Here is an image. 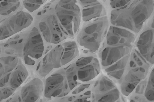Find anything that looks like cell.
Masks as SVG:
<instances>
[{
	"instance_id": "25",
	"label": "cell",
	"mask_w": 154,
	"mask_h": 102,
	"mask_svg": "<svg viewBox=\"0 0 154 102\" xmlns=\"http://www.w3.org/2000/svg\"><path fill=\"white\" fill-rule=\"evenodd\" d=\"M4 0H0V2L3 1Z\"/></svg>"
},
{
	"instance_id": "3",
	"label": "cell",
	"mask_w": 154,
	"mask_h": 102,
	"mask_svg": "<svg viewBox=\"0 0 154 102\" xmlns=\"http://www.w3.org/2000/svg\"><path fill=\"white\" fill-rule=\"evenodd\" d=\"M60 9L56 10L57 18L68 37L73 36L77 32L81 21V14L75 0L64 2Z\"/></svg>"
},
{
	"instance_id": "24",
	"label": "cell",
	"mask_w": 154,
	"mask_h": 102,
	"mask_svg": "<svg viewBox=\"0 0 154 102\" xmlns=\"http://www.w3.org/2000/svg\"><path fill=\"white\" fill-rule=\"evenodd\" d=\"M106 0H80L81 2L86 6H92L97 4H101L102 2H104Z\"/></svg>"
},
{
	"instance_id": "1",
	"label": "cell",
	"mask_w": 154,
	"mask_h": 102,
	"mask_svg": "<svg viewBox=\"0 0 154 102\" xmlns=\"http://www.w3.org/2000/svg\"><path fill=\"white\" fill-rule=\"evenodd\" d=\"M153 0H131L112 10L110 22L113 26L139 32L153 10Z\"/></svg>"
},
{
	"instance_id": "6",
	"label": "cell",
	"mask_w": 154,
	"mask_h": 102,
	"mask_svg": "<svg viewBox=\"0 0 154 102\" xmlns=\"http://www.w3.org/2000/svg\"><path fill=\"white\" fill-rule=\"evenodd\" d=\"M58 22L56 16L54 15L47 16L40 22V30L47 42L57 44L67 38Z\"/></svg>"
},
{
	"instance_id": "12",
	"label": "cell",
	"mask_w": 154,
	"mask_h": 102,
	"mask_svg": "<svg viewBox=\"0 0 154 102\" xmlns=\"http://www.w3.org/2000/svg\"><path fill=\"white\" fill-rule=\"evenodd\" d=\"M154 29L147 28L140 35L136 43L137 50L148 62L154 63Z\"/></svg>"
},
{
	"instance_id": "14",
	"label": "cell",
	"mask_w": 154,
	"mask_h": 102,
	"mask_svg": "<svg viewBox=\"0 0 154 102\" xmlns=\"http://www.w3.org/2000/svg\"><path fill=\"white\" fill-rule=\"evenodd\" d=\"M130 69L125 76L121 85L122 93L128 95L138 84L145 77L146 70L144 67H136Z\"/></svg>"
},
{
	"instance_id": "22",
	"label": "cell",
	"mask_w": 154,
	"mask_h": 102,
	"mask_svg": "<svg viewBox=\"0 0 154 102\" xmlns=\"http://www.w3.org/2000/svg\"><path fill=\"white\" fill-rule=\"evenodd\" d=\"M145 96L150 101L154 100V72L153 68L151 71L145 92Z\"/></svg>"
},
{
	"instance_id": "21",
	"label": "cell",
	"mask_w": 154,
	"mask_h": 102,
	"mask_svg": "<svg viewBox=\"0 0 154 102\" xmlns=\"http://www.w3.org/2000/svg\"><path fill=\"white\" fill-rule=\"evenodd\" d=\"M21 7L20 0H4L0 2V16H5L18 10Z\"/></svg>"
},
{
	"instance_id": "5",
	"label": "cell",
	"mask_w": 154,
	"mask_h": 102,
	"mask_svg": "<svg viewBox=\"0 0 154 102\" xmlns=\"http://www.w3.org/2000/svg\"><path fill=\"white\" fill-rule=\"evenodd\" d=\"M45 45L42 35L36 29L33 30L26 41L23 49L25 63L33 65L43 54Z\"/></svg>"
},
{
	"instance_id": "7",
	"label": "cell",
	"mask_w": 154,
	"mask_h": 102,
	"mask_svg": "<svg viewBox=\"0 0 154 102\" xmlns=\"http://www.w3.org/2000/svg\"><path fill=\"white\" fill-rule=\"evenodd\" d=\"M66 73L57 72L48 77L44 85V96L48 99L64 96L70 91Z\"/></svg>"
},
{
	"instance_id": "20",
	"label": "cell",
	"mask_w": 154,
	"mask_h": 102,
	"mask_svg": "<svg viewBox=\"0 0 154 102\" xmlns=\"http://www.w3.org/2000/svg\"><path fill=\"white\" fill-rule=\"evenodd\" d=\"M28 72L25 67L22 65L18 66L13 71L10 80V85L13 88L19 86L26 78Z\"/></svg>"
},
{
	"instance_id": "4",
	"label": "cell",
	"mask_w": 154,
	"mask_h": 102,
	"mask_svg": "<svg viewBox=\"0 0 154 102\" xmlns=\"http://www.w3.org/2000/svg\"><path fill=\"white\" fill-rule=\"evenodd\" d=\"M32 16L29 13L19 11L0 25V40L8 38L26 29L32 24Z\"/></svg>"
},
{
	"instance_id": "2",
	"label": "cell",
	"mask_w": 154,
	"mask_h": 102,
	"mask_svg": "<svg viewBox=\"0 0 154 102\" xmlns=\"http://www.w3.org/2000/svg\"><path fill=\"white\" fill-rule=\"evenodd\" d=\"M109 27V20L106 16L91 20L80 32L78 38L79 44L86 51L96 52L106 37Z\"/></svg>"
},
{
	"instance_id": "18",
	"label": "cell",
	"mask_w": 154,
	"mask_h": 102,
	"mask_svg": "<svg viewBox=\"0 0 154 102\" xmlns=\"http://www.w3.org/2000/svg\"><path fill=\"white\" fill-rule=\"evenodd\" d=\"M129 58V55L125 56L115 64L106 68L105 70L106 73L116 79H120L123 74Z\"/></svg>"
},
{
	"instance_id": "8",
	"label": "cell",
	"mask_w": 154,
	"mask_h": 102,
	"mask_svg": "<svg viewBox=\"0 0 154 102\" xmlns=\"http://www.w3.org/2000/svg\"><path fill=\"white\" fill-rule=\"evenodd\" d=\"M77 80L88 82L94 78L100 72V67L97 58L91 56L81 57L74 66Z\"/></svg>"
},
{
	"instance_id": "13",
	"label": "cell",
	"mask_w": 154,
	"mask_h": 102,
	"mask_svg": "<svg viewBox=\"0 0 154 102\" xmlns=\"http://www.w3.org/2000/svg\"><path fill=\"white\" fill-rule=\"evenodd\" d=\"M132 47L124 45L106 46L100 54L102 65L107 66L112 64L129 53Z\"/></svg>"
},
{
	"instance_id": "17",
	"label": "cell",
	"mask_w": 154,
	"mask_h": 102,
	"mask_svg": "<svg viewBox=\"0 0 154 102\" xmlns=\"http://www.w3.org/2000/svg\"><path fill=\"white\" fill-rule=\"evenodd\" d=\"M63 48L61 60L62 66L75 59L79 54L78 46L74 41H68L63 44Z\"/></svg>"
},
{
	"instance_id": "10",
	"label": "cell",
	"mask_w": 154,
	"mask_h": 102,
	"mask_svg": "<svg viewBox=\"0 0 154 102\" xmlns=\"http://www.w3.org/2000/svg\"><path fill=\"white\" fill-rule=\"evenodd\" d=\"M63 50V44L58 45L41 59L37 69L40 76L44 77L54 69L62 67L61 60Z\"/></svg>"
},
{
	"instance_id": "15",
	"label": "cell",
	"mask_w": 154,
	"mask_h": 102,
	"mask_svg": "<svg viewBox=\"0 0 154 102\" xmlns=\"http://www.w3.org/2000/svg\"><path fill=\"white\" fill-rule=\"evenodd\" d=\"M44 84L41 80L33 79L22 88L21 95L24 102H33L39 100L44 90Z\"/></svg>"
},
{
	"instance_id": "23",
	"label": "cell",
	"mask_w": 154,
	"mask_h": 102,
	"mask_svg": "<svg viewBox=\"0 0 154 102\" xmlns=\"http://www.w3.org/2000/svg\"><path fill=\"white\" fill-rule=\"evenodd\" d=\"M23 4L28 10L32 12L40 6L42 4V0H25Z\"/></svg>"
},
{
	"instance_id": "11",
	"label": "cell",
	"mask_w": 154,
	"mask_h": 102,
	"mask_svg": "<svg viewBox=\"0 0 154 102\" xmlns=\"http://www.w3.org/2000/svg\"><path fill=\"white\" fill-rule=\"evenodd\" d=\"M106 37L107 46H132L136 36L133 32L127 29L113 25L109 28Z\"/></svg>"
},
{
	"instance_id": "9",
	"label": "cell",
	"mask_w": 154,
	"mask_h": 102,
	"mask_svg": "<svg viewBox=\"0 0 154 102\" xmlns=\"http://www.w3.org/2000/svg\"><path fill=\"white\" fill-rule=\"evenodd\" d=\"M93 94L94 98L98 102H114L120 96L115 84L105 76L101 77L95 83Z\"/></svg>"
},
{
	"instance_id": "16",
	"label": "cell",
	"mask_w": 154,
	"mask_h": 102,
	"mask_svg": "<svg viewBox=\"0 0 154 102\" xmlns=\"http://www.w3.org/2000/svg\"><path fill=\"white\" fill-rule=\"evenodd\" d=\"M18 58L8 56L0 58V87L7 83L10 74L16 66L18 62Z\"/></svg>"
},
{
	"instance_id": "19",
	"label": "cell",
	"mask_w": 154,
	"mask_h": 102,
	"mask_svg": "<svg viewBox=\"0 0 154 102\" xmlns=\"http://www.w3.org/2000/svg\"><path fill=\"white\" fill-rule=\"evenodd\" d=\"M106 14L105 8L102 4L92 6L85 8L82 11V18L85 22H88L105 16Z\"/></svg>"
}]
</instances>
